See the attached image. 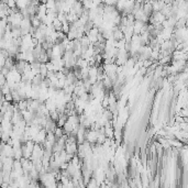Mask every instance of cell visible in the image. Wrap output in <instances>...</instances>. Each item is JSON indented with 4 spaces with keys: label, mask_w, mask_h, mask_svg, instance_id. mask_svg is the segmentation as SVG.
Wrapping results in <instances>:
<instances>
[{
    "label": "cell",
    "mask_w": 188,
    "mask_h": 188,
    "mask_svg": "<svg viewBox=\"0 0 188 188\" xmlns=\"http://www.w3.org/2000/svg\"><path fill=\"white\" fill-rule=\"evenodd\" d=\"M98 140V131L95 129H87L86 131V141L89 143H97Z\"/></svg>",
    "instance_id": "cell-1"
},
{
    "label": "cell",
    "mask_w": 188,
    "mask_h": 188,
    "mask_svg": "<svg viewBox=\"0 0 188 188\" xmlns=\"http://www.w3.org/2000/svg\"><path fill=\"white\" fill-rule=\"evenodd\" d=\"M46 137H47V131L45 130V128L41 129L40 132L36 134L35 137H33V141L35 143H44L45 140H46Z\"/></svg>",
    "instance_id": "cell-2"
},
{
    "label": "cell",
    "mask_w": 188,
    "mask_h": 188,
    "mask_svg": "<svg viewBox=\"0 0 188 188\" xmlns=\"http://www.w3.org/2000/svg\"><path fill=\"white\" fill-rule=\"evenodd\" d=\"M45 130L47 131V132H54L55 129L57 128V122L56 121H54L53 119H51V117L47 119V122L45 124Z\"/></svg>",
    "instance_id": "cell-3"
},
{
    "label": "cell",
    "mask_w": 188,
    "mask_h": 188,
    "mask_svg": "<svg viewBox=\"0 0 188 188\" xmlns=\"http://www.w3.org/2000/svg\"><path fill=\"white\" fill-rule=\"evenodd\" d=\"M31 22H32V27H34V28H36V29L42 24V20H41L37 15L32 17V18H31Z\"/></svg>",
    "instance_id": "cell-4"
},
{
    "label": "cell",
    "mask_w": 188,
    "mask_h": 188,
    "mask_svg": "<svg viewBox=\"0 0 188 188\" xmlns=\"http://www.w3.org/2000/svg\"><path fill=\"white\" fill-rule=\"evenodd\" d=\"M63 129H64V131H65V133L69 134V133H72L73 131H74L75 127H74V124H73V123H71L69 121H67V122H66L65 124H64Z\"/></svg>",
    "instance_id": "cell-5"
},
{
    "label": "cell",
    "mask_w": 188,
    "mask_h": 188,
    "mask_svg": "<svg viewBox=\"0 0 188 188\" xmlns=\"http://www.w3.org/2000/svg\"><path fill=\"white\" fill-rule=\"evenodd\" d=\"M80 43H81V46H85V47H88L89 45H91V42H90V40H89L87 34H85L80 39Z\"/></svg>",
    "instance_id": "cell-6"
},
{
    "label": "cell",
    "mask_w": 188,
    "mask_h": 188,
    "mask_svg": "<svg viewBox=\"0 0 188 188\" xmlns=\"http://www.w3.org/2000/svg\"><path fill=\"white\" fill-rule=\"evenodd\" d=\"M54 133H55L56 137H57V139H59V137H63V135L65 134V131H64V129H63V127H58V125H57V128L55 129Z\"/></svg>",
    "instance_id": "cell-7"
},
{
    "label": "cell",
    "mask_w": 188,
    "mask_h": 188,
    "mask_svg": "<svg viewBox=\"0 0 188 188\" xmlns=\"http://www.w3.org/2000/svg\"><path fill=\"white\" fill-rule=\"evenodd\" d=\"M45 5L47 9H56V0H47Z\"/></svg>",
    "instance_id": "cell-8"
},
{
    "label": "cell",
    "mask_w": 188,
    "mask_h": 188,
    "mask_svg": "<svg viewBox=\"0 0 188 188\" xmlns=\"http://www.w3.org/2000/svg\"><path fill=\"white\" fill-rule=\"evenodd\" d=\"M181 116L185 117V118H188V109H183L181 110Z\"/></svg>",
    "instance_id": "cell-9"
},
{
    "label": "cell",
    "mask_w": 188,
    "mask_h": 188,
    "mask_svg": "<svg viewBox=\"0 0 188 188\" xmlns=\"http://www.w3.org/2000/svg\"><path fill=\"white\" fill-rule=\"evenodd\" d=\"M137 2H140V3H144L145 1H147V0H135Z\"/></svg>",
    "instance_id": "cell-10"
}]
</instances>
